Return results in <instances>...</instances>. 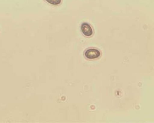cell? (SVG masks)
<instances>
[{"label":"cell","instance_id":"6da1fadb","mask_svg":"<svg viewBox=\"0 0 154 123\" xmlns=\"http://www.w3.org/2000/svg\"><path fill=\"white\" fill-rule=\"evenodd\" d=\"M100 51L91 48L87 50L85 53V57L89 59H94L99 57Z\"/></svg>","mask_w":154,"mask_h":123},{"label":"cell","instance_id":"7a4b0ae2","mask_svg":"<svg viewBox=\"0 0 154 123\" xmlns=\"http://www.w3.org/2000/svg\"><path fill=\"white\" fill-rule=\"evenodd\" d=\"M81 29L83 34L87 36L91 35L93 31L90 26L88 23H83L81 26Z\"/></svg>","mask_w":154,"mask_h":123},{"label":"cell","instance_id":"3957f363","mask_svg":"<svg viewBox=\"0 0 154 123\" xmlns=\"http://www.w3.org/2000/svg\"><path fill=\"white\" fill-rule=\"evenodd\" d=\"M48 3L54 5L59 4L61 2V0H45Z\"/></svg>","mask_w":154,"mask_h":123}]
</instances>
